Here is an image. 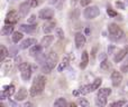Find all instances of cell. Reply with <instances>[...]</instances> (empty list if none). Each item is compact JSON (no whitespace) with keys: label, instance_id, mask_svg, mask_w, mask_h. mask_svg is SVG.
Here are the masks:
<instances>
[{"label":"cell","instance_id":"obj_1","mask_svg":"<svg viewBox=\"0 0 128 107\" xmlns=\"http://www.w3.org/2000/svg\"><path fill=\"white\" fill-rule=\"evenodd\" d=\"M45 85H46V77L43 76V75L37 76L35 79H34L33 84H32L30 90H29L30 96L32 97H35V96H37V95H40V93L44 90Z\"/></svg>","mask_w":128,"mask_h":107},{"label":"cell","instance_id":"obj_2","mask_svg":"<svg viewBox=\"0 0 128 107\" xmlns=\"http://www.w3.org/2000/svg\"><path fill=\"white\" fill-rule=\"evenodd\" d=\"M58 54L55 51H51L47 56V60L44 65L42 66V70L43 72H46V74H50L52 71L54 67L56 66L58 64Z\"/></svg>","mask_w":128,"mask_h":107},{"label":"cell","instance_id":"obj_3","mask_svg":"<svg viewBox=\"0 0 128 107\" xmlns=\"http://www.w3.org/2000/svg\"><path fill=\"white\" fill-rule=\"evenodd\" d=\"M108 31H109V35H110V38L112 40H119V39H122V36H124V31H122V28L118 27V25H116V24L109 25Z\"/></svg>","mask_w":128,"mask_h":107},{"label":"cell","instance_id":"obj_4","mask_svg":"<svg viewBox=\"0 0 128 107\" xmlns=\"http://www.w3.org/2000/svg\"><path fill=\"white\" fill-rule=\"evenodd\" d=\"M19 70H20V75H22V80L27 81L32 76V67L28 63H22L19 65Z\"/></svg>","mask_w":128,"mask_h":107},{"label":"cell","instance_id":"obj_5","mask_svg":"<svg viewBox=\"0 0 128 107\" xmlns=\"http://www.w3.org/2000/svg\"><path fill=\"white\" fill-rule=\"evenodd\" d=\"M100 15V9L97 6H91L84 10V17L86 19H93Z\"/></svg>","mask_w":128,"mask_h":107},{"label":"cell","instance_id":"obj_6","mask_svg":"<svg viewBox=\"0 0 128 107\" xmlns=\"http://www.w3.org/2000/svg\"><path fill=\"white\" fill-rule=\"evenodd\" d=\"M54 16V10L51 8H43L38 13V17L43 20H51Z\"/></svg>","mask_w":128,"mask_h":107},{"label":"cell","instance_id":"obj_7","mask_svg":"<svg viewBox=\"0 0 128 107\" xmlns=\"http://www.w3.org/2000/svg\"><path fill=\"white\" fill-rule=\"evenodd\" d=\"M14 94H15V86L14 85L4 86V89H2V93L0 95V98H1V101H4L6 98H9Z\"/></svg>","mask_w":128,"mask_h":107},{"label":"cell","instance_id":"obj_8","mask_svg":"<svg viewBox=\"0 0 128 107\" xmlns=\"http://www.w3.org/2000/svg\"><path fill=\"white\" fill-rule=\"evenodd\" d=\"M18 21V15H17V12H16L15 10H11V11H9L8 13H7V16H6V19H4V22H6L7 25H15L16 22Z\"/></svg>","mask_w":128,"mask_h":107},{"label":"cell","instance_id":"obj_9","mask_svg":"<svg viewBox=\"0 0 128 107\" xmlns=\"http://www.w3.org/2000/svg\"><path fill=\"white\" fill-rule=\"evenodd\" d=\"M111 81H112V85L115 86V87H118V86L122 84V75L120 74V71H118V70H114L112 74H111Z\"/></svg>","mask_w":128,"mask_h":107},{"label":"cell","instance_id":"obj_10","mask_svg":"<svg viewBox=\"0 0 128 107\" xmlns=\"http://www.w3.org/2000/svg\"><path fill=\"white\" fill-rule=\"evenodd\" d=\"M29 8H30V6H29L28 2H22V4L19 6V10H18V15H19L20 18H25L27 15H28L29 12Z\"/></svg>","mask_w":128,"mask_h":107},{"label":"cell","instance_id":"obj_11","mask_svg":"<svg viewBox=\"0 0 128 107\" xmlns=\"http://www.w3.org/2000/svg\"><path fill=\"white\" fill-rule=\"evenodd\" d=\"M127 54H128V47H125V48L120 49V50L115 55V57H114L115 63H120V61L127 56Z\"/></svg>","mask_w":128,"mask_h":107},{"label":"cell","instance_id":"obj_12","mask_svg":"<svg viewBox=\"0 0 128 107\" xmlns=\"http://www.w3.org/2000/svg\"><path fill=\"white\" fill-rule=\"evenodd\" d=\"M86 44V37L82 33H76L75 34V45L78 48H81Z\"/></svg>","mask_w":128,"mask_h":107},{"label":"cell","instance_id":"obj_13","mask_svg":"<svg viewBox=\"0 0 128 107\" xmlns=\"http://www.w3.org/2000/svg\"><path fill=\"white\" fill-rule=\"evenodd\" d=\"M37 44V40L34 39V38H28V39H25L24 41L20 44V48L22 49H27L29 47H33Z\"/></svg>","mask_w":128,"mask_h":107},{"label":"cell","instance_id":"obj_14","mask_svg":"<svg viewBox=\"0 0 128 107\" xmlns=\"http://www.w3.org/2000/svg\"><path fill=\"white\" fill-rule=\"evenodd\" d=\"M19 30L22 33H27V34H32L36 30V25H20L19 26Z\"/></svg>","mask_w":128,"mask_h":107},{"label":"cell","instance_id":"obj_15","mask_svg":"<svg viewBox=\"0 0 128 107\" xmlns=\"http://www.w3.org/2000/svg\"><path fill=\"white\" fill-rule=\"evenodd\" d=\"M26 97H27V89L25 87H22L19 90H18L17 94H16L15 98L17 102H22V101H24Z\"/></svg>","mask_w":128,"mask_h":107},{"label":"cell","instance_id":"obj_16","mask_svg":"<svg viewBox=\"0 0 128 107\" xmlns=\"http://www.w3.org/2000/svg\"><path fill=\"white\" fill-rule=\"evenodd\" d=\"M53 40H54V37L52 35L45 36V37L42 39V41H40V46L44 47V48H47V47H48L53 42Z\"/></svg>","mask_w":128,"mask_h":107},{"label":"cell","instance_id":"obj_17","mask_svg":"<svg viewBox=\"0 0 128 107\" xmlns=\"http://www.w3.org/2000/svg\"><path fill=\"white\" fill-rule=\"evenodd\" d=\"M89 64V54L88 51H83L82 53V56H81V64H80V68L84 69V68L88 66Z\"/></svg>","mask_w":128,"mask_h":107},{"label":"cell","instance_id":"obj_18","mask_svg":"<svg viewBox=\"0 0 128 107\" xmlns=\"http://www.w3.org/2000/svg\"><path fill=\"white\" fill-rule=\"evenodd\" d=\"M54 29H56L55 28V24H54V22H52V21L46 22V24H44V26H43V31H44L45 34L52 33Z\"/></svg>","mask_w":128,"mask_h":107},{"label":"cell","instance_id":"obj_19","mask_svg":"<svg viewBox=\"0 0 128 107\" xmlns=\"http://www.w3.org/2000/svg\"><path fill=\"white\" fill-rule=\"evenodd\" d=\"M40 53H42V46H40V45H35V46H33L30 48V50H29V55L33 57H37Z\"/></svg>","mask_w":128,"mask_h":107},{"label":"cell","instance_id":"obj_20","mask_svg":"<svg viewBox=\"0 0 128 107\" xmlns=\"http://www.w3.org/2000/svg\"><path fill=\"white\" fill-rule=\"evenodd\" d=\"M1 34L4 36H9L10 34H14V27L11 25H6V26L2 27Z\"/></svg>","mask_w":128,"mask_h":107},{"label":"cell","instance_id":"obj_21","mask_svg":"<svg viewBox=\"0 0 128 107\" xmlns=\"http://www.w3.org/2000/svg\"><path fill=\"white\" fill-rule=\"evenodd\" d=\"M96 105L98 107H104L107 105V97L97 96V98H96Z\"/></svg>","mask_w":128,"mask_h":107},{"label":"cell","instance_id":"obj_22","mask_svg":"<svg viewBox=\"0 0 128 107\" xmlns=\"http://www.w3.org/2000/svg\"><path fill=\"white\" fill-rule=\"evenodd\" d=\"M110 94H111L110 88H100L98 90V96H101V97H108Z\"/></svg>","mask_w":128,"mask_h":107},{"label":"cell","instance_id":"obj_23","mask_svg":"<svg viewBox=\"0 0 128 107\" xmlns=\"http://www.w3.org/2000/svg\"><path fill=\"white\" fill-rule=\"evenodd\" d=\"M79 92H80V94H82V95H86V94H89V93L92 92V87H91V85L81 86L80 89H79Z\"/></svg>","mask_w":128,"mask_h":107},{"label":"cell","instance_id":"obj_24","mask_svg":"<svg viewBox=\"0 0 128 107\" xmlns=\"http://www.w3.org/2000/svg\"><path fill=\"white\" fill-rule=\"evenodd\" d=\"M66 106H68V104H66L65 98H62V97L58 98L54 102V107H66Z\"/></svg>","mask_w":128,"mask_h":107},{"label":"cell","instance_id":"obj_25","mask_svg":"<svg viewBox=\"0 0 128 107\" xmlns=\"http://www.w3.org/2000/svg\"><path fill=\"white\" fill-rule=\"evenodd\" d=\"M22 39V34L20 33V31H15V33L12 34V41L15 42V44H17V42H19V40Z\"/></svg>","mask_w":128,"mask_h":107},{"label":"cell","instance_id":"obj_26","mask_svg":"<svg viewBox=\"0 0 128 107\" xmlns=\"http://www.w3.org/2000/svg\"><path fill=\"white\" fill-rule=\"evenodd\" d=\"M9 55L8 50H7V48L4 46H0V60H4V58H6L7 56Z\"/></svg>","mask_w":128,"mask_h":107},{"label":"cell","instance_id":"obj_27","mask_svg":"<svg viewBox=\"0 0 128 107\" xmlns=\"http://www.w3.org/2000/svg\"><path fill=\"white\" fill-rule=\"evenodd\" d=\"M68 64V57H65V58H63L62 63H61L60 65H58V71H63V69H65V68H66Z\"/></svg>","mask_w":128,"mask_h":107},{"label":"cell","instance_id":"obj_28","mask_svg":"<svg viewBox=\"0 0 128 107\" xmlns=\"http://www.w3.org/2000/svg\"><path fill=\"white\" fill-rule=\"evenodd\" d=\"M100 68H101V69H104V70H109V68H111L110 61L107 60V59H104V60L100 64Z\"/></svg>","mask_w":128,"mask_h":107},{"label":"cell","instance_id":"obj_29","mask_svg":"<svg viewBox=\"0 0 128 107\" xmlns=\"http://www.w3.org/2000/svg\"><path fill=\"white\" fill-rule=\"evenodd\" d=\"M102 83V79L101 78H97L94 81H93V84H91V87H92V92L96 89H99L100 85H101Z\"/></svg>","mask_w":128,"mask_h":107},{"label":"cell","instance_id":"obj_30","mask_svg":"<svg viewBox=\"0 0 128 107\" xmlns=\"http://www.w3.org/2000/svg\"><path fill=\"white\" fill-rule=\"evenodd\" d=\"M36 60H37L40 64H42V65H44V64L46 63V60H47V57H46V55H44V54H42V53H40V54L38 55L37 57H36Z\"/></svg>","mask_w":128,"mask_h":107},{"label":"cell","instance_id":"obj_31","mask_svg":"<svg viewBox=\"0 0 128 107\" xmlns=\"http://www.w3.org/2000/svg\"><path fill=\"white\" fill-rule=\"evenodd\" d=\"M78 103H79V105L81 107H89V102L86 101V98H79V101H78Z\"/></svg>","mask_w":128,"mask_h":107},{"label":"cell","instance_id":"obj_32","mask_svg":"<svg viewBox=\"0 0 128 107\" xmlns=\"http://www.w3.org/2000/svg\"><path fill=\"white\" fill-rule=\"evenodd\" d=\"M55 36H58L60 39H63L64 38V31L61 28H56L55 29Z\"/></svg>","mask_w":128,"mask_h":107},{"label":"cell","instance_id":"obj_33","mask_svg":"<svg viewBox=\"0 0 128 107\" xmlns=\"http://www.w3.org/2000/svg\"><path fill=\"white\" fill-rule=\"evenodd\" d=\"M125 104H126L125 101H118V102H115V103L111 104L110 107H122Z\"/></svg>","mask_w":128,"mask_h":107},{"label":"cell","instance_id":"obj_34","mask_svg":"<svg viewBox=\"0 0 128 107\" xmlns=\"http://www.w3.org/2000/svg\"><path fill=\"white\" fill-rule=\"evenodd\" d=\"M107 13H108L110 17H116V16H118V13L116 12L114 9H111L110 7H108V8H107Z\"/></svg>","mask_w":128,"mask_h":107},{"label":"cell","instance_id":"obj_35","mask_svg":"<svg viewBox=\"0 0 128 107\" xmlns=\"http://www.w3.org/2000/svg\"><path fill=\"white\" fill-rule=\"evenodd\" d=\"M27 2H28L29 6L33 7V8H35V7L38 6V1H37V0H27Z\"/></svg>","mask_w":128,"mask_h":107},{"label":"cell","instance_id":"obj_36","mask_svg":"<svg viewBox=\"0 0 128 107\" xmlns=\"http://www.w3.org/2000/svg\"><path fill=\"white\" fill-rule=\"evenodd\" d=\"M35 21H36V16H35V15H32V16H30V18L28 19V24H33V25H35Z\"/></svg>","mask_w":128,"mask_h":107},{"label":"cell","instance_id":"obj_37","mask_svg":"<svg viewBox=\"0 0 128 107\" xmlns=\"http://www.w3.org/2000/svg\"><path fill=\"white\" fill-rule=\"evenodd\" d=\"M120 70H122V71H127V70H128V60L126 61V64H125V65L122 66Z\"/></svg>","mask_w":128,"mask_h":107},{"label":"cell","instance_id":"obj_38","mask_svg":"<svg viewBox=\"0 0 128 107\" xmlns=\"http://www.w3.org/2000/svg\"><path fill=\"white\" fill-rule=\"evenodd\" d=\"M116 6H117V8H119V9H125V4L122 3V2H120V1L116 2Z\"/></svg>","mask_w":128,"mask_h":107},{"label":"cell","instance_id":"obj_39","mask_svg":"<svg viewBox=\"0 0 128 107\" xmlns=\"http://www.w3.org/2000/svg\"><path fill=\"white\" fill-rule=\"evenodd\" d=\"M9 104H10V106H12V107H20L17 103H16L15 101H11L10 98H9Z\"/></svg>","mask_w":128,"mask_h":107},{"label":"cell","instance_id":"obj_40","mask_svg":"<svg viewBox=\"0 0 128 107\" xmlns=\"http://www.w3.org/2000/svg\"><path fill=\"white\" fill-rule=\"evenodd\" d=\"M9 68H11V63H10V61H7L6 65H4V70L7 71V70L9 69Z\"/></svg>","mask_w":128,"mask_h":107},{"label":"cell","instance_id":"obj_41","mask_svg":"<svg viewBox=\"0 0 128 107\" xmlns=\"http://www.w3.org/2000/svg\"><path fill=\"white\" fill-rule=\"evenodd\" d=\"M91 2V0H81V4L82 6H88Z\"/></svg>","mask_w":128,"mask_h":107},{"label":"cell","instance_id":"obj_42","mask_svg":"<svg viewBox=\"0 0 128 107\" xmlns=\"http://www.w3.org/2000/svg\"><path fill=\"white\" fill-rule=\"evenodd\" d=\"M24 107H35V106H34V104L32 103V102H27V103H25Z\"/></svg>","mask_w":128,"mask_h":107},{"label":"cell","instance_id":"obj_43","mask_svg":"<svg viewBox=\"0 0 128 107\" xmlns=\"http://www.w3.org/2000/svg\"><path fill=\"white\" fill-rule=\"evenodd\" d=\"M58 0H48V3L55 4V3H58Z\"/></svg>","mask_w":128,"mask_h":107},{"label":"cell","instance_id":"obj_44","mask_svg":"<svg viewBox=\"0 0 128 107\" xmlns=\"http://www.w3.org/2000/svg\"><path fill=\"white\" fill-rule=\"evenodd\" d=\"M66 107H76V104L75 103H70Z\"/></svg>","mask_w":128,"mask_h":107},{"label":"cell","instance_id":"obj_45","mask_svg":"<svg viewBox=\"0 0 128 107\" xmlns=\"http://www.w3.org/2000/svg\"><path fill=\"white\" fill-rule=\"evenodd\" d=\"M79 93H80V92H78V90H74V92H73V95H75V96H78V95H79Z\"/></svg>","mask_w":128,"mask_h":107},{"label":"cell","instance_id":"obj_46","mask_svg":"<svg viewBox=\"0 0 128 107\" xmlns=\"http://www.w3.org/2000/svg\"><path fill=\"white\" fill-rule=\"evenodd\" d=\"M86 34H89V33H90V29L86 28Z\"/></svg>","mask_w":128,"mask_h":107},{"label":"cell","instance_id":"obj_47","mask_svg":"<svg viewBox=\"0 0 128 107\" xmlns=\"http://www.w3.org/2000/svg\"><path fill=\"white\" fill-rule=\"evenodd\" d=\"M1 107H6V106H4V104H1Z\"/></svg>","mask_w":128,"mask_h":107},{"label":"cell","instance_id":"obj_48","mask_svg":"<svg viewBox=\"0 0 128 107\" xmlns=\"http://www.w3.org/2000/svg\"><path fill=\"white\" fill-rule=\"evenodd\" d=\"M78 1V0H73V2H76Z\"/></svg>","mask_w":128,"mask_h":107},{"label":"cell","instance_id":"obj_49","mask_svg":"<svg viewBox=\"0 0 128 107\" xmlns=\"http://www.w3.org/2000/svg\"><path fill=\"white\" fill-rule=\"evenodd\" d=\"M11 1H15V0H11Z\"/></svg>","mask_w":128,"mask_h":107},{"label":"cell","instance_id":"obj_50","mask_svg":"<svg viewBox=\"0 0 128 107\" xmlns=\"http://www.w3.org/2000/svg\"><path fill=\"white\" fill-rule=\"evenodd\" d=\"M127 86H128V84H127Z\"/></svg>","mask_w":128,"mask_h":107},{"label":"cell","instance_id":"obj_51","mask_svg":"<svg viewBox=\"0 0 128 107\" xmlns=\"http://www.w3.org/2000/svg\"><path fill=\"white\" fill-rule=\"evenodd\" d=\"M127 1H128V0H127Z\"/></svg>","mask_w":128,"mask_h":107}]
</instances>
